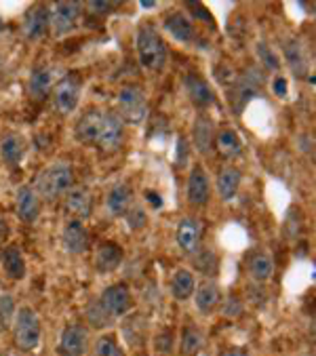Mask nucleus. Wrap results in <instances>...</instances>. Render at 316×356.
<instances>
[{
	"label": "nucleus",
	"mask_w": 316,
	"mask_h": 356,
	"mask_svg": "<svg viewBox=\"0 0 316 356\" xmlns=\"http://www.w3.org/2000/svg\"><path fill=\"white\" fill-rule=\"evenodd\" d=\"M87 321H89L95 329H104V327H110L114 318L102 308L100 302H93V304L87 306Z\"/></svg>",
	"instance_id": "35"
},
{
	"label": "nucleus",
	"mask_w": 316,
	"mask_h": 356,
	"mask_svg": "<svg viewBox=\"0 0 316 356\" xmlns=\"http://www.w3.org/2000/svg\"><path fill=\"white\" fill-rule=\"evenodd\" d=\"M15 213L24 224H34L40 216V198L32 186H22L15 194Z\"/></svg>",
	"instance_id": "20"
},
{
	"label": "nucleus",
	"mask_w": 316,
	"mask_h": 356,
	"mask_svg": "<svg viewBox=\"0 0 316 356\" xmlns=\"http://www.w3.org/2000/svg\"><path fill=\"white\" fill-rule=\"evenodd\" d=\"M0 264H3V270L7 272L9 278L13 280L26 278V257L17 245H11L0 253Z\"/></svg>",
	"instance_id": "29"
},
{
	"label": "nucleus",
	"mask_w": 316,
	"mask_h": 356,
	"mask_svg": "<svg viewBox=\"0 0 316 356\" xmlns=\"http://www.w3.org/2000/svg\"><path fill=\"white\" fill-rule=\"evenodd\" d=\"M89 333L83 325H68L59 339V354L61 356H83L87 352Z\"/></svg>",
	"instance_id": "14"
},
{
	"label": "nucleus",
	"mask_w": 316,
	"mask_h": 356,
	"mask_svg": "<svg viewBox=\"0 0 316 356\" xmlns=\"http://www.w3.org/2000/svg\"><path fill=\"white\" fill-rule=\"evenodd\" d=\"M74 184V169L70 163L57 161L53 165H49L47 169H42L36 179H34V192L38 194V198H45L49 202L61 198L63 194H68V190Z\"/></svg>",
	"instance_id": "2"
},
{
	"label": "nucleus",
	"mask_w": 316,
	"mask_h": 356,
	"mask_svg": "<svg viewBox=\"0 0 316 356\" xmlns=\"http://www.w3.org/2000/svg\"><path fill=\"white\" fill-rule=\"evenodd\" d=\"M116 7L118 3H89V9L95 11L97 15H110Z\"/></svg>",
	"instance_id": "40"
},
{
	"label": "nucleus",
	"mask_w": 316,
	"mask_h": 356,
	"mask_svg": "<svg viewBox=\"0 0 316 356\" xmlns=\"http://www.w3.org/2000/svg\"><path fill=\"white\" fill-rule=\"evenodd\" d=\"M81 95H83V79L78 72H68L53 85V102L63 116L76 112L78 104H81Z\"/></svg>",
	"instance_id": "6"
},
{
	"label": "nucleus",
	"mask_w": 316,
	"mask_h": 356,
	"mask_svg": "<svg viewBox=\"0 0 316 356\" xmlns=\"http://www.w3.org/2000/svg\"><path fill=\"white\" fill-rule=\"evenodd\" d=\"M186 9L190 11V17H196L200 22H211V13L203 3H186Z\"/></svg>",
	"instance_id": "39"
},
{
	"label": "nucleus",
	"mask_w": 316,
	"mask_h": 356,
	"mask_svg": "<svg viewBox=\"0 0 316 356\" xmlns=\"http://www.w3.org/2000/svg\"><path fill=\"white\" fill-rule=\"evenodd\" d=\"M15 300L9 293L0 296V327H11L13 318H15Z\"/></svg>",
	"instance_id": "37"
},
{
	"label": "nucleus",
	"mask_w": 316,
	"mask_h": 356,
	"mask_svg": "<svg viewBox=\"0 0 316 356\" xmlns=\"http://www.w3.org/2000/svg\"><path fill=\"white\" fill-rule=\"evenodd\" d=\"M203 346V335L194 325H186L182 331V341H180V352L182 356H196Z\"/></svg>",
	"instance_id": "32"
},
{
	"label": "nucleus",
	"mask_w": 316,
	"mask_h": 356,
	"mask_svg": "<svg viewBox=\"0 0 316 356\" xmlns=\"http://www.w3.org/2000/svg\"><path fill=\"white\" fill-rule=\"evenodd\" d=\"M184 87H186V93L190 97V102L200 108V110H207L215 104V93L213 89L209 87V83L198 74V72H188L184 76Z\"/></svg>",
	"instance_id": "13"
},
{
	"label": "nucleus",
	"mask_w": 316,
	"mask_h": 356,
	"mask_svg": "<svg viewBox=\"0 0 316 356\" xmlns=\"http://www.w3.org/2000/svg\"><path fill=\"white\" fill-rule=\"evenodd\" d=\"M196 257H194V264H196V268L203 272V274H207V276H213V274H217V266H219V261H217V255L211 251V249H205V251H198V253H194Z\"/></svg>",
	"instance_id": "33"
},
{
	"label": "nucleus",
	"mask_w": 316,
	"mask_h": 356,
	"mask_svg": "<svg viewBox=\"0 0 316 356\" xmlns=\"http://www.w3.org/2000/svg\"><path fill=\"white\" fill-rule=\"evenodd\" d=\"M102 304V308L112 316V318H118V316H125L131 312L133 308V296H131V289L127 284L118 282V284H110L102 291V298L97 300Z\"/></svg>",
	"instance_id": "8"
},
{
	"label": "nucleus",
	"mask_w": 316,
	"mask_h": 356,
	"mask_svg": "<svg viewBox=\"0 0 316 356\" xmlns=\"http://www.w3.org/2000/svg\"><path fill=\"white\" fill-rule=\"evenodd\" d=\"M215 124L209 116L200 114L196 116L194 120V127H192V144L196 148V152L200 156H211L213 150H215Z\"/></svg>",
	"instance_id": "12"
},
{
	"label": "nucleus",
	"mask_w": 316,
	"mask_h": 356,
	"mask_svg": "<svg viewBox=\"0 0 316 356\" xmlns=\"http://www.w3.org/2000/svg\"><path fill=\"white\" fill-rule=\"evenodd\" d=\"M163 30L177 42L182 44H190L194 42L196 38V30H194V24L192 19L186 15V13H180V11H171L165 19H163Z\"/></svg>",
	"instance_id": "17"
},
{
	"label": "nucleus",
	"mask_w": 316,
	"mask_h": 356,
	"mask_svg": "<svg viewBox=\"0 0 316 356\" xmlns=\"http://www.w3.org/2000/svg\"><path fill=\"white\" fill-rule=\"evenodd\" d=\"M3 30H5V22H3V17H0V34H3Z\"/></svg>",
	"instance_id": "46"
},
{
	"label": "nucleus",
	"mask_w": 316,
	"mask_h": 356,
	"mask_svg": "<svg viewBox=\"0 0 316 356\" xmlns=\"http://www.w3.org/2000/svg\"><path fill=\"white\" fill-rule=\"evenodd\" d=\"M95 356H125V352L112 335H102L95 341Z\"/></svg>",
	"instance_id": "36"
},
{
	"label": "nucleus",
	"mask_w": 316,
	"mask_h": 356,
	"mask_svg": "<svg viewBox=\"0 0 316 356\" xmlns=\"http://www.w3.org/2000/svg\"><path fill=\"white\" fill-rule=\"evenodd\" d=\"M118 118L137 127L148 118V97L143 89L135 85H125L118 91Z\"/></svg>",
	"instance_id": "4"
},
{
	"label": "nucleus",
	"mask_w": 316,
	"mask_h": 356,
	"mask_svg": "<svg viewBox=\"0 0 316 356\" xmlns=\"http://www.w3.org/2000/svg\"><path fill=\"white\" fill-rule=\"evenodd\" d=\"M186 146H188V141H186V137H177V154H180V163H184Z\"/></svg>",
	"instance_id": "43"
},
{
	"label": "nucleus",
	"mask_w": 316,
	"mask_h": 356,
	"mask_svg": "<svg viewBox=\"0 0 316 356\" xmlns=\"http://www.w3.org/2000/svg\"><path fill=\"white\" fill-rule=\"evenodd\" d=\"M28 152V139L17 133V131H9L5 133V137L0 139V159H3L7 165L15 167L26 159Z\"/></svg>",
	"instance_id": "21"
},
{
	"label": "nucleus",
	"mask_w": 316,
	"mask_h": 356,
	"mask_svg": "<svg viewBox=\"0 0 316 356\" xmlns=\"http://www.w3.org/2000/svg\"><path fill=\"white\" fill-rule=\"evenodd\" d=\"M131 202H133V190L129 184H123V181L112 186L106 198V207L112 218H125L127 211L131 209Z\"/></svg>",
	"instance_id": "27"
},
{
	"label": "nucleus",
	"mask_w": 316,
	"mask_h": 356,
	"mask_svg": "<svg viewBox=\"0 0 316 356\" xmlns=\"http://www.w3.org/2000/svg\"><path fill=\"white\" fill-rule=\"evenodd\" d=\"M175 238H177V245L184 253L188 255H194L200 251V241H203V230H200V224L198 220L194 218H184L180 224H177V232H175Z\"/></svg>",
	"instance_id": "22"
},
{
	"label": "nucleus",
	"mask_w": 316,
	"mask_h": 356,
	"mask_svg": "<svg viewBox=\"0 0 316 356\" xmlns=\"http://www.w3.org/2000/svg\"><path fill=\"white\" fill-rule=\"evenodd\" d=\"M0 356H3V354H0Z\"/></svg>",
	"instance_id": "47"
},
{
	"label": "nucleus",
	"mask_w": 316,
	"mask_h": 356,
	"mask_svg": "<svg viewBox=\"0 0 316 356\" xmlns=\"http://www.w3.org/2000/svg\"><path fill=\"white\" fill-rule=\"evenodd\" d=\"M135 49L139 63L150 72H163L167 65V44L152 24H143L137 28Z\"/></svg>",
	"instance_id": "1"
},
{
	"label": "nucleus",
	"mask_w": 316,
	"mask_h": 356,
	"mask_svg": "<svg viewBox=\"0 0 316 356\" xmlns=\"http://www.w3.org/2000/svg\"><path fill=\"white\" fill-rule=\"evenodd\" d=\"M102 114H104V110L89 108L85 114H81V118L76 120L74 135H76V139L81 141L83 146H95L97 133H100V124H102Z\"/></svg>",
	"instance_id": "16"
},
{
	"label": "nucleus",
	"mask_w": 316,
	"mask_h": 356,
	"mask_svg": "<svg viewBox=\"0 0 316 356\" xmlns=\"http://www.w3.org/2000/svg\"><path fill=\"white\" fill-rule=\"evenodd\" d=\"M241 179H243V175L236 167H221L217 171L215 186H217V194L221 196L223 202H230L236 198L239 188H241Z\"/></svg>",
	"instance_id": "26"
},
{
	"label": "nucleus",
	"mask_w": 316,
	"mask_h": 356,
	"mask_svg": "<svg viewBox=\"0 0 316 356\" xmlns=\"http://www.w3.org/2000/svg\"><path fill=\"white\" fill-rule=\"evenodd\" d=\"M215 148L223 159H239L243 156V139L239 137L234 129H221L215 135Z\"/></svg>",
	"instance_id": "28"
},
{
	"label": "nucleus",
	"mask_w": 316,
	"mask_h": 356,
	"mask_svg": "<svg viewBox=\"0 0 316 356\" xmlns=\"http://www.w3.org/2000/svg\"><path fill=\"white\" fill-rule=\"evenodd\" d=\"M283 55L285 61L289 65V70L293 72V76L303 79L308 74V53H306V44L297 38H287L283 42Z\"/></svg>",
	"instance_id": "23"
},
{
	"label": "nucleus",
	"mask_w": 316,
	"mask_h": 356,
	"mask_svg": "<svg viewBox=\"0 0 316 356\" xmlns=\"http://www.w3.org/2000/svg\"><path fill=\"white\" fill-rule=\"evenodd\" d=\"M223 356H249V354H247V350H243V348H230V350L223 352Z\"/></svg>",
	"instance_id": "44"
},
{
	"label": "nucleus",
	"mask_w": 316,
	"mask_h": 356,
	"mask_svg": "<svg viewBox=\"0 0 316 356\" xmlns=\"http://www.w3.org/2000/svg\"><path fill=\"white\" fill-rule=\"evenodd\" d=\"M53 89V70L49 65H36L28 79V93L34 102L45 99Z\"/></svg>",
	"instance_id": "25"
},
{
	"label": "nucleus",
	"mask_w": 316,
	"mask_h": 356,
	"mask_svg": "<svg viewBox=\"0 0 316 356\" xmlns=\"http://www.w3.org/2000/svg\"><path fill=\"white\" fill-rule=\"evenodd\" d=\"M51 30V11L47 5H32L22 24V32L28 40H40Z\"/></svg>",
	"instance_id": "10"
},
{
	"label": "nucleus",
	"mask_w": 316,
	"mask_h": 356,
	"mask_svg": "<svg viewBox=\"0 0 316 356\" xmlns=\"http://www.w3.org/2000/svg\"><path fill=\"white\" fill-rule=\"evenodd\" d=\"M145 198H148V202H150L152 207H156V209H161V207H163V198H161V194L154 192V190H145Z\"/></svg>",
	"instance_id": "42"
},
{
	"label": "nucleus",
	"mask_w": 316,
	"mask_h": 356,
	"mask_svg": "<svg viewBox=\"0 0 316 356\" xmlns=\"http://www.w3.org/2000/svg\"><path fill=\"white\" fill-rule=\"evenodd\" d=\"M125 220H127V224H129V228H131V230H139V228H143V226H145V222H148L145 211H143L141 207H131V209L127 211Z\"/></svg>",
	"instance_id": "38"
},
{
	"label": "nucleus",
	"mask_w": 316,
	"mask_h": 356,
	"mask_svg": "<svg viewBox=\"0 0 316 356\" xmlns=\"http://www.w3.org/2000/svg\"><path fill=\"white\" fill-rule=\"evenodd\" d=\"M274 272V261L268 253H255L249 259V274L253 280H268Z\"/></svg>",
	"instance_id": "31"
},
{
	"label": "nucleus",
	"mask_w": 316,
	"mask_h": 356,
	"mask_svg": "<svg viewBox=\"0 0 316 356\" xmlns=\"http://www.w3.org/2000/svg\"><path fill=\"white\" fill-rule=\"evenodd\" d=\"M255 53H258V59L264 63L266 70H270V72H278L283 63H281V59H278V55L274 53L272 47H268L266 42H258Z\"/></svg>",
	"instance_id": "34"
},
{
	"label": "nucleus",
	"mask_w": 316,
	"mask_h": 356,
	"mask_svg": "<svg viewBox=\"0 0 316 356\" xmlns=\"http://www.w3.org/2000/svg\"><path fill=\"white\" fill-rule=\"evenodd\" d=\"M40 337H42V325H40V318H38L36 310L30 308V306L19 308L15 312V318H13L15 346L19 350H24V352H30L40 343Z\"/></svg>",
	"instance_id": "3"
},
{
	"label": "nucleus",
	"mask_w": 316,
	"mask_h": 356,
	"mask_svg": "<svg viewBox=\"0 0 316 356\" xmlns=\"http://www.w3.org/2000/svg\"><path fill=\"white\" fill-rule=\"evenodd\" d=\"M143 9H156V3H139Z\"/></svg>",
	"instance_id": "45"
},
{
	"label": "nucleus",
	"mask_w": 316,
	"mask_h": 356,
	"mask_svg": "<svg viewBox=\"0 0 316 356\" xmlns=\"http://www.w3.org/2000/svg\"><path fill=\"white\" fill-rule=\"evenodd\" d=\"M186 196L188 202L192 207H207L209 198H211V179L207 175V171L200 165H194L188 177V186H186Z\"/></svg>",
	"instance_id": "11"
},
{
	"label": "nucleus",
	"mask_w": 316,
	"mask_h": 356,
	"mask_svg": "<svg viewBox=\"0 0 316 356\" xmlns=\"http://www.w3.org/2000/svg\"><path fill=\"white\" fill-rule=\"evenodd\" d=\"M65 211L72 220H89L93 213V196L87 188H70L65 196Z\"/></svg>",
	"instance_id": "19"
},
{
	"label": "nucleus",
	"mask_w": 316,
	"mask_h": 356,
	"mask_svg": "<svg viewBox=\"0 0 316 356\" xmlns=\"http://www.w3.org/2000/svg\"><path fill=\"white\" fill-rule=\"evenodd\" d=\"M272 89L278 97H287V81L283 76H278L274 83H272Z\"/></svg>",
	"instance_id": "41"
},
{
	"label": "nucleus",
	"mask_w": 316,
	"mask_h": 356,
	"mask_svg": "<svg viewBox=\"0 0 316 356\" xmlns=\"http://www.w3.org/2000/svg\"><path fill=\"white\" fill-rule=\"evenodd\" d=\"M125 259V253H123V247L116 245L114 241H102L95 249V257H93V264H95V270L102 272V274H110L114 270L120 268Z\"/></svg>",
	"instance_id": "18"
},
{
	"label": "nucleus",
	"mask_w": 316,
	"mask_h": 356,
	"mask_svg": "<svg viewBox=\"0 0 316 356\" xmlns=\"http://www.w3.org/2000/svg\"><path fill=\"white\" fill-rule=\"evenodd\" d=\"M61 243H63V249L70 255H83V253H87V249H89V232H87L85 224L78 222V220H70L63 226Z\"/></svg>",
	"instance_id": "15"
},
{
	"label": "nucleus",
	"mask_w": 316,
	"mask_h": 356,
	"mask_svg": "<svg viewBox=\"0 0 316 356\" xmlns=\"http://www.w3.org/2000/svg\"><path fill=\"white\" fill-rule=\"evenodd\" d=\"M81 3H57L51 11V30L55 36H65L76 30L81 19Z\"/></svg>",
	"instance_id": "9"
},
{
	"label": "nucleus",
	"mask_w": 316,
	"mask_h": 356,
	"mask_svg": "<svg viewBox=\"0 0 316 356\" xmlns=\"http://www.w3.org/2000/svg\"><path fill=\"white\" fill-rule=\"evenodd\" d=\"M194 291H196V276L190 270H186V268L177 270L173 274V278H171V293H173V298L177 302H188L194 296Z\"/></svg>",
	"instance_id": "30"
},
{
	"label": "nucleus",
	"mask_w": 316,
	"mask_h": 356,
	"mask_svg": "<svg viewBox=\"0 0 316 356\" xmlns=\"http://www.w3.org/2000/svg\"><path fill=\"white\" fill-rule=\"evenodd\" d=\"M125 141V131H123V120L118 118V114L104 110L102 114V124H100V133H97V141L95 146L102 154H112L116 152Z\"/></svg>",
	"instance_id": "7"
},
{
	"label": "nucleus",
	"mask_w": 316,
	"mask_h": 356,
	"mask_svg": "<svg viewBox=\"0 0 316 356\" xmlns=\"http://www.w3.org/2000/svg\"><path fill=\"white\" fill-rule=\"evenodd\" d=\"M262 89H264V74L260 70L251 67L243 76H239L234 81L232 89H230V104H232V110L236 114H241L247 104L255 97L262 95Z\"/></svg>",
	"instance_id": "5"
},
{
	"label": "nucleus",
	"mask_w": 316,
	"mask_h": 356,
	"mask_svg": "<svg viewBox=\"0 0 316 356\" xmlns=\"http://www.w3.org/2000/svg\"><path fill=\"white\" fill-rule=\"evenodd\" d=\"M192 298H194L196 310L200 314H213L221 304V289L217 287V282L207 280V282L200 284V287H196Z\"/></svg>",
	"instance_id": "24"
}]
</instances>
